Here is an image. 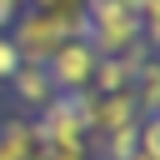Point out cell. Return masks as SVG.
Returning a JSON list of instances; mask_svg holds the SVG:
<instances>
[{
	"mask_svg": "<svg viewBox=\"0 0 160 160\" xmlns=\"http://www.w3.org/2000/svg\"><path fill=\"white\" fill-rule=\"evenodd\" d=\"M15 70H20V50L10 45V35H0V85H10Z\"/></svg>",
	"mask_w": 160,
	"mask_h": 160,
	"instance_id": "ba28073f",
	"label": "cell"
},
{
	"mask_svg": "<svg viewBox=\"0 0 160 160\" xmlns=\"http://www.w3.org/2000/svg\"><path fill=\"white\" fill-rule=\"evenodd\" d=\"M95 65H100V55L90 50V40H65L45 60V75H50L55 95H85L90 80H95Z\"/></svg>",
	"mask_w": 160,
	"mask_h": 160,
	"instance_id": "7a4b0ae2",
	"label": "cell"
},
{
	"mask_svg": "<svg viewBox=\"0 0 160 160\" xmlns=\"http://www.w3.org/2000/svg\"><path fill=\"white\" fill-rule=\"evenodd\" d=\"M15 15H20V5H10V0H0V35L15 25Z\"/></svg>",
	"mask_w": 160,
	"mask_h": 160,
	"instance_id": "9c48e42d",
	"label": "cell"
},
{
	"mask_svg": "<svg viewBox=\"0 0 160 160\" xmlns=\"http://www.w3.org/2000/svg\"><path fill=\"white\" fill-rule=\"evenodd\" d=\"M10 90H15V105H20V110H45V105L55 100V85H50V75H45V65H25V60H20Z\"/></svg>",
	"mask_w": 160,
	"mask_h": 160,
	"instance_id": "5b68a950",
	"label": "cell"
},
{
	"mask_svg": "<svg viewBox=\"0 0 160 160\" xmlns=\"http://www.w3.org/2000/svg\"><path fill=\"white\" fill-rule=\"evenodd\" d=\"M5 35H10V45L20 50L25 65H45L65 40H80V35H85V15H80V20H60V15H45V10H30V5H25Z\"/></svg>",
	"mask_w": 160,
	"mask_h": 160,
	"instance_id": "6da1fadb",
	"label": "cell"
},
{
	"mask_svg": "<svg viewBox=\"0 0 160 160\" xmlns=\"http://www.w3.org/2000/svg\"><path fill=\"white\" fill-rule=\"evenodd\" d=\"M35 130L45 145H75V140H90L85 135V120H80V105L75 95H55L45 110H35Z\"/></svg>",
	"mask_w": 160,
	"mask_h": 160,
	"instance_id": "3957f363",
	"label": "cell"
},
{
	"mask_svg": "<svg viewBox=\"0 0 160 160\" xmlns=\"http://www.w3.org/2000/svg\"><path fill=\"white\" fill-rule=\"evenodd\" d=\"M150 55H155L150 45H140V50H130V55H105V60L95 65L90 95H120V90H135V75H140V65H145Z\"/></svg>",
	"mask_w": 160,
	"mask_h": 160,
	"instance_id": "277c9868",
	"label": "cell"
},
{
	"mask_svg": "<svg viewBox=\"0 0 160 160\" xmlns=\"http://www.w3.org/2000/svg\"><path fill=\"white\" fill-rule=\"evenodd\" d=\"M40 160H95V155H90V140H75V145H45Z\"/></svg>",
	"mask_w": 160,
	"mask_h": 160,
	"instance_id": "52a82bcc",
	"label": "cell"
},
{
	"mask_svg": "<svg viewBox=\"0 0 160 160\" xmlns=\"http://www.w3.org/2000/svg\"><path fill=\"white\" fill-rule=\"evenodd\" d=\"M10 5H20V10H25V5H30V0H10Z\"/></svg>",
	"mask_w": 160,
	"mask_h": 160,
	"instance_id": "30bf717a",
	"label": "cell"
},
{
	"mask_svg": "<svg viewBox=\"0 0 160 160\" xmlns=\"http://www.w3.org/2000/svg\"><path fill=\"white\" fill-rule=\"evenodd\" d=\"M30 10H45V15H60V20H80L85 0H30Z\"/></svg>",
	"mask_w": 160,
	"mask_h": 160,
	"instance_id": "8992f818",
	"label": "cell"
}]
</instances>
